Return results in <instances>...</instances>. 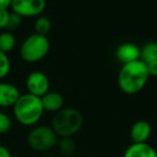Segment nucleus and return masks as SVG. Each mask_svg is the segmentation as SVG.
Masks as SVG:
<instances>
[{
  "instance_id": "nucleus-21",
  "label": "nucleus",
  "mask_w": 157,
  "mask_h": 157,
  "mask_svg": "<svg viewBox=\"0 0 157 157\" xmlns=\"http://www.w3.org/2000/svg\"><path fill=\"white\" fill-rule=\"evenodd\" d=\"M147 66V70L148 73H150V76H153V78H157V59L152 63H146Z\"/></svg>"
},
{
  "instance_id": "nucleus-22",
  "label": "nucleus",
  "mask_w": 157,
  "mask_h": 157,
  "mask_svg": "<svg viewBox=\"0 0 157 157\" xmlns=\"http://www.w3.org/2000/svg\"><path fill=\"white\" fill-rule=\"evenodd\" d=\"M0 157H12L9 148L5 145H1V144H0Z\"/></svg>"
},
{
  "instance_id": "nucleus-19",
  "label": "nucleus",
  "mask_w": 157,
  "mask_h": 157,
  "mask_svg": "<svg viewBox=\"0 0 157 157\" xmlns=\"http://www.w3.org/2000/svg\"><path fill=\"white\" fill-rule=\"evenodd\" d=\"M12 11L10 9H0V30H8Z\"/></svg>"
},
{
  "instance_id": "nucleus-18",
  "label": "nucleus",
  "mask_w": 157,
  "mask_h": 157,
  "mask_svg": "<svg viewBox=\"0 0 157 157\" xmlns=\"http://www.w3.org/2000/svg\"><path fill=\"white\" fill-rule=\"evenodd\" d=\"M13 125L12 117L7 112L0 110V135H5L9 132Z\"/></svg>"
},
{
  "instance_id": "nucleus-12",
  "label": "nucleus",
  "mask_w": 157,
  "mask_h": 157,
  "mask_svg": "<svg viewBox=\"0 0 157 157\" xmlns=\"http://www.w3.org/2000/svg\"><path fill=\"white\" fill-rule=\"evenodd\" d=\"M123 157H157V151L147 142L131 143L125 150Z\"/></svg>"
},
{
  "instance_id": "nucleus-2",
  "label": "nucleus",
  "mask_w": 157,
  "mask_h": 157,
  "mask_svg": "<svg viewBox=\"0 0 157 157\" xmlns=\"http://www.w3.org/2000/svg\"><path fill=\"white\" fill-rule=\"evenodd\" d=\"M12 113L14 120L22 126H36L44 114L41 98L28 93L22 94L15 105L12 107Z\"/></svg>"
},
{
  "instance_id": "nucleus-9",
  "label": "nucleus",
  "mask_w": 157,
  "mask_h": 157,
  "mask_svg": "<svg viewBox=\"0 0 157 157\" xmlns=\"http://www.w3.org/2000/svg\"><path fill=\"white\" fill-rule=\"evenodd\" d=\"M141 48L132 42H124L120 44L115 50V57L122 65L132 63L140 59Z\"/></svg>"
},
{
  "instance_id": "nucleus-6",
  "label": "nucleus",
  "mask_w": 157,
  "mask_h": 157,
  "mask_svg": "<svg viewBox=\"0 0 157 157\" xmlns=\"http://www.w3.org/2000/svg\"><path fill=\"white\" fill-rule=\"evenodd\" d=\"M46 9V0H12L10 10L22 18L38 17Z\"/></svg>"
},
{
  "instance_id": "nucleus-15",
  "label": "nucleus",
  "mask_w": 157,
  "mask_h": 157,
  "mask_svg": "<svg viewBox=\"0 0 157 157\" xmlns=\"http://www.w3.org/2000/svg\"><path fill=\"white\" fill-rule=\"evenodd\" d=\"M140 59L145 63H152L157 59V41H148L141 48Z\"/></svg>"
},
{
  "instance_id": "nucleus-3",
  "label": "nucleus",
  "mask_w": 157,
  "mask_h": 157,
  "mask_svg": "<svg viewBox=\"0 0 157 157\" xmlns=\"http://www.w3.org/2000/svg\"><path fill=\"white\" fill-rule=\"evenodd\" d=\"M84 124V117L78 109L63 108L54 114L51 127L58 138L73 137L81 130Z\"/></svg>"
},
{
  "instance_id": "nucleus-14",
  "label": "nucleus",
  "mask_w": 157,
  "mask_h": 157,
  "mask_svg": "<svg viewBox=\"0 0 157 157\" xmlns=\"http://www.w3.org/2000/svg\"><path fill=\"white\" fill-rule=\"evenodd\" d=\"M57 147L58 151L63 156L70 157L75 153L76 151V144L75 141L73 140L72 137H63L59 138L58 142H57Z\"/></svg>"
},
{
  "instance_id": "nucleus-11",
  "label": "nucleus",
  "mask_w": 157,
  "mask_h": 157,
  "mask_svg": "<svg viewBox=\"0 0 157 157\" xmlns=\"http://www.w3.org/2000/svg\"><path fill=\"white\" fill-rule=\"evenodd\" d=\"M41 101L44 112L54 114L63 109V103H65V99H63V95L58 92H53V90H50L44 96H42Z\"/></svg>"
},
{
  "instance_id": "nucleus-4",
  "label": "nucleus",
  "mask_w": 157,
  "mask_h": 157,
  "mask_svg": "<svg viewBox=\"0 0 157 157\" xmlns=\"http://www.w3.org/2000/svg\"><path fill=\"white\" fill-rule=\"evenodd\" d=\"M51 50V42L48 36L31 33L23 40L20 46V57L27 63H36L44 59Z\"/></svg>"
},
{
  "instance_id": "nucleus-23",
  "label": "nucleus",
  "mask_w": 157,
  "mask_h": 157,
  "mask_svg": "<svg viewBox=\"0 0 157 157\" xmlns=\"http://www.w3.org/2000/svg\"><path fill=\"white\" fill-rule=\"evenodd\" d=\"M12 0H0V9H10Z\"/></svg>"
},
{
  "instance_id": "nucleus-20",
  "label": "nucleus",
  "mask_w": 157,
  "mask_h": 157,
  "mask_svg": "<svg viewBox=\"0 0 157 157\" xmlns=\"http://www.w3.org/2000/svg\"><path fill=\"white\" fill-rule=\"evenodd\" d=\"M22 22H23V18L21 17L20 15H17L16 13L12 12L11 13V18H10V24H9V28L8 30L9 31H13V30H16L21 27L22 25Z\"/></svg>"
},
{
  "instance_id": "nucleus-17",
  "label": "nucleus",
  "mask_w": 157,
  "mask_h": 157,
  "mask_svg": "<svg viewBox=\"0 0 157 157\" xmlns=\"http://www.w3.org/2000/svg\"><path fill=\"white\" fill-rule=\"evenodd\" d=\"M12 70V63L9 54L0 51V81L9 76Z\"/></svg>"
},
{
  "instance_id": "nucleus-8",
  "label": "nucleus",
  "mask_w": 157,
  "mask_h": 157,
  "mask_svg": "<svg viewBox=\"0 0 157 157\" xmlns=\"http://www.w3.org/2000/svg\"><path fill=\"white\" fill-rule=\"evenodd\" d=\"M20 88L15 84L7 81H0V109L12 108L21 97Z\"/></svg>"
},
{
  "instance_id": "nucleus-5",
  "label": "nucleus",
  "mask_w": 157,
  "mask_h": 157,
  "mask_svg": "<svg viewBox=\"0 0 157 157\" xmlns=\"http://www.w3.org/2000/svg\"><path fill=\"white\" fill-rule=\"evenodd\" d=\"M58 136L48 125H36L27 135V144L38 153L48 152L57 145Z\"/></svg>"
},
{
  "instance_id": "nucleus-16",
  "label": "nucleus",
  "mask_w": 157,
  "mask_h": 157,
  "mask_svg": "<svg viewBox=\"0 0 157 157\" xmlns=\"http://www.w3.org/2000/svg\"><path fill=\"white\" fill-rule=\"evenodd\" d=\"M33 29L36 33H39L42 36H48L52 29V22L45 15H40L36 17L35 23H33Z\"/></svg>"
},
{
  "instance_id": "nucleus-24",
  "label": "nucleus",
  "mask_w": 157,
  "mask_h": 157,
  "mask_svg": "<svg viewBox=\"0 0 157 157\" xmlns=\"http://www.w3.org/2000/svg\"><path fill=\"white\" fill-rule=\"evenodd\" d=\"M43 157H54V156H43Z\"/></svg>"
},
{
  "instance_id": "nucleus-7",
  "label": "nucleus",
  "mask_w": 157,
  "mask_h": 157,
  "mask_svg": "<svg viewBox=\"0 0 157 157\" xmlns=\"http://www.w3.org/2000/svg\"><path fill=\"white\" fill-rule=\"evenodd\" d=\"M25 86H26L28 94L41 98L46 93L50 92L51 82L48 76L44 72L35 70L27 75L26 81H25Z\"/></svg>"
},
{
  "instance_id": "nucleus-10",
  "label": "nucleus",
  "mask_w": 157,
  "mask_h": 157,
  "mask_svg": "<svg viewBox=\"0 0 157 157\" xmlns=\"http://www.w3.org/2000/svg\"><path fill=\"white\" fill-rule=\"evenodd\" d=\"M152 135V126L148 122L143 120L137 121L130 127L129 136L132 143H145Z\"/></svg>"
},
{
  "instance_id": "nucleus-1",
  "label": "nucleus",
  "mask_w": 157,
  "mask_h": 157,
  "mask_svg": "<svg viewBox=\"0 0 157 157\" xmlns=\"http://www.w3.org/2000/svg\"><path fill=\"white\" fill-rule=\"evenodd\" d=\"M147 66L141 59L122 65L117 75L120 90L126 95H136L140 93L150 80Z\"/></svg>"
},
{
  "instance_id": "nucleus-13",
  "label": "nucleus",
  "mask_w": 157,
  "mask_h": 157,
  "mask_svg": "<svg viewBox=\"0 0 157 157\" xmlns=\"http://www.w3.org/2000/svg\"><path fill=\"white\" fill-rule=\"evenodd\" d=\"M16 46V37L13 31L2 30L0 33V51L7 53H11Z\"/></svg>"
}]
</instances>
